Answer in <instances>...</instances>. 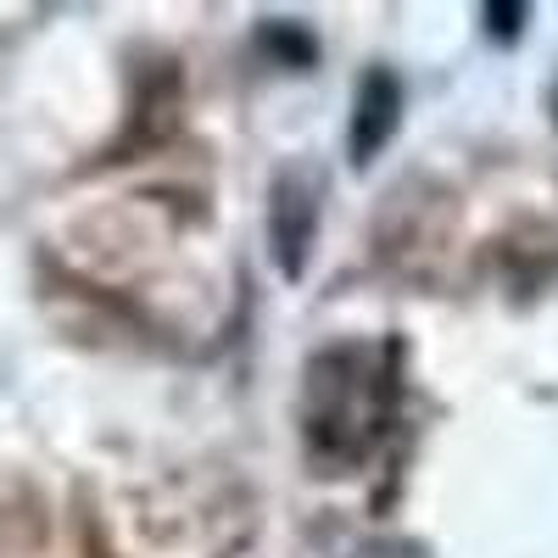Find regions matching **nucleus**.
<instances>
[{"label":"nucleus","mask_w":558,"mask_h":558,"mask_svg":"<svg viewBox=\"0 0 558 558\" xmlns=\"http://www.w3.org/2000/svg\"><path fill=\"white\" fill-rule=\"evenodd\" d=\"M391 357L386 347L347 341V347H324L302 368V402H296V425L313 475H352L357 463L375 458L386 418H391Z\"/></svg>","instance_id":"1"},{"label":"nucleus","mask_w":558,"mask_h":558,"mask_svg":"<svg viewBox=\"0 0 558 558\" xmlns=\"http://www.w3.org/2000/svg\"><path fill=\"white\" fill-rule=\"evenodd\" d=\"M318 213H324V173L313 162L279 168L268 184V252L286 279L307 274V257L318 241Z\"/></svg>","instance_id":"2"},{"label":"nucleus","mask_w":558,"mask_h":558,"mask_svg":"<svg viewBox=\"0 0 558 558\" xmlns=\"http://www.w3.org/2000/svg\"><path fill=\"white\" fill-rule=\"evenodd\" d=\"M397 123H402V84H397V73L368 68V73L357 78L352 123H347V157H352V168L375 162L391 140H397Z\"/></svg>","instance_id":"3"},{"label":"nucleus","mask_w":558,"mask_h":558,"mask_svg":"<svg viewBox=\"0 0 558 558\" xmlns=\"http://www.w3.org/2000/svg\"><path fill=\"white\" fill-rule=\"evenodd\" d=\"M263 39H268V45H279V51H286V62H313V39H307L302 28L291 34V28L279 23V17H274V23L263 28Z\"/></svg>","instance_id":"4"},{"label":"nucleus","mask_w":558,"mask_h":558,"mask_svg":"<svg viewBox=\"0 0 558 558\" xmlns=\"http://www.w3.org/2000/svg\"><path fill=\"white\" fill-rule=\"evenodd\" d=\"M481 17H486V28L497 39H514L525 28V7H481Z\"/></svg>","instance_id":"5"}]
</instances>
